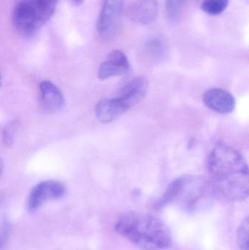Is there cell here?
<instances>
[{
    "label": "cell",
    "instance_id": "cell-1",
    "mask_svg": "<svg viewBox=\"0 0 249 250\" xmlns=\"http://www.w3.org/2000/svg\"><path fill=\"white\" fill-rule=\"evenodd\" d=\"M207 166L225 199L240 202L248 198L249 167L241 153L226 144H216L209 154Z\"/></svg>",
    "mask_w": 249,
    "mask_h": 250
},
{
    "label": "cell",
    "instance_id": "cell-2",
    "mask_svg": "<svg viewBox=\"0 0 249 250\" xmlns=\"http://www.w3.org/2000/svg\"><path fill=\"white\" fill-rule=\"evenodd\" d=\"M118 234L142 250H165L172 245V235L160 219L143 213L128 212L115 225Z\"/></svg>",
    "mask_w": 249,
    "mask_h": 250
},
{
    "label": "cell",
    "instance_id": "cell-3",
    "mask_svg": "<svg viewBox=\"0 0 249 250\" xmlns=\"http://www.w3.org/2000/svg\"><path fill=\"white\" fill-rule=\"evenodd\" d=\"M58 0H20L15 6L12 20L22 35L35 34L51 17Z\"/></svg>",
    "mask_w": 249,
    "mask_h": 250
},
{
    "label": "cell",
    "instance_id": "cell-4",
    "mask_svg": "<svg viewBox=\"0 0 249 250\" xmlns=\"http://www.w3.org/2000/svg\"><path fill=\"white\" fill-rule=\"evenodd\" d=\"M124 7V0H103L96 23V29L101 38L110 39L118 29Z\"/></svg>",
    "mask_w": 249,
    "mask_h": 250
},
{
    "label": "cell",
    "instance_id": "cell-5",
    "mask_svg": "<svg viewBox=\"0 0 249 250\" xmlns=\"http://www.w3.org/2000/svg\"><path fill=\"white\" fill-rule=\"evenodd\" d=\"M66 193V188L57 181H45L35 185L26 201V208L29 212L38 211L47 201L62 198Z\"/></svg>",
    "mask_w": 249,
    "mask_h": 250
},
{
    "label": "cell",
    "instance_id": "cell-6",
    "mask_svg": "<svg viewBox=\"0 0 249 250\" xmlns=\"http://www.w3.org/2000/svg\"><path fill=\"white\" fill-rule=\"evenodd\" d=\"M203 101L206 107L218 114H230L235 108L233 95L219 88H213L206 91L203 95Z\"/></svg>",
    "mask_w": 249,
    "mask_h": 250
},
{
    "label": "cell",
    "instance_id": "cell-7",
    "mask_svg": "<svg viewBox=\"0 0 249 250\" xmlns=\"http://www.w3.org/2000/svg\"><path fill=\"white\" fill-rule=\"evenodd\" d=\"M130 62L125 54L119 50L111 51L106 60L102 63L98 77L101 80H106L114 76H124L130 70Z\"/></svg>",
    "mask_w": 249,
    "mask_h": 250
},
{
    "label": "cell",
    "instance_id": "cell-8",
    "mask_svg": "<svg viewBox=\"0 0 249 250\" xmlns=\"http://www.w3.org/2000/svg\"><path fill=\"white\" fill-rule=\"evenodd\" d=\"M149 82L146 78L139 76L129 82L120 92L118 98L128 110L143 101L147 94Z\"/></svg>",
    "mask_w": 249,
    "mask_h": 250
},
{
    "label": "cell",
    "instance_id": "cell-9",
    "mask_svg": "<svg viewBox=\"0 0 249 250\" xmlns=\"http://www.w3.org/2000/svg\"><path fill=\"white\" fill-rule=\"evenodd\" d=\"M159 5L156 0H136L129 9L133 21L142 25L153 23L158 16Z\"/></svg>",
    "mask_w": 249,
    "mask_h": 250
},
{
    "label": "cell",
    "instance_id": "cell-10",
    "mask_svg": "<svg viewBox=\"0 0 249 250\" xmlns=\"http://www.w3.org/2000/svg\"><path fill=\"white\" fill-rule=\"evenodd\" d=\"M39 103L46 112H57L64 105V97L54 83L49 81H43L39 84Z\"/></svg>",
    "mask_w": 249,
    "mask_h": 250
},
{
    "label": "cell",
    "instance_id": "cell-11",
    "mask_svg": "<svg viewBox=\"0 0 249 250\" xmlns=\"http://www.w3.org/2000/svg\"><path fill=\"white\" fill-rule=\"evenodd\" d=\"M127 110L124 103L117 97L99 101L95 107V114L99 122L107 124L121 117Z\"/></svg>",
    "mask_w": 249,
    "mask_h": 250
},
{
    "label": "cell",
    "instance_id": "cell-12",
    "mask_svg": "<svg viewBox=\"0 0 249 250\" xmlns=\"http://www.w3.org/2000/svg\"><path fill=\"white\" fill-rule=\"evenodd\" d=\"M168 46L159 37H152L145 41L140 49V56L146 64H156L166 57Z\"/></svg>",
    "mask_w": 249,
    "mask_h": 250
},
{
    "label": "cell",
    "instance_id": "cell-13",
    "mask_svg": "<svg viewBox=\"0 0 249 250\" xmlns=\"http://www.w3.org/2000/svg\"><path fill=\"white\" fill-rule=\"evenodd\" d=\"M190 182V178L184 176V177L178 178L171 182L167 188L165 193L156 202L154 203L153 208L156 210L162 209L169 204L175 202L184 193Z\"/></svg>",
    "mask_w": 249,
    "mask_h": 250
},
{
    "label": "cell",
    "instance_id": "cell-14",
    "mask_svg": "<svg viewBox=\"0 0 249 250\" xmlns=\"http://www.w3.org/2000/svg\"><path fill=\"white\" fill-rule=\"evenodd\" d=\"M230 0H204L201 9L211 16H217L225 12L229 6Z\"/></svg>",
    "mask_w": 249,
    "mask_h": 250
},
{
    "label": "cell",
    "instance_id": "cell-15",
    "mask_svg": "<svg viewBox=\"0 0 249 250\" xmlns=\"http://www.w3.org/2000/svg\"><path fill=\"white\" fill-rule=\"evenodd\" d=\"M188 0H166L165 11L167 16L171 21H175L179 19Z\"/></svg>",
    "mask_w": 249,
    "mask_h": 250
},
{
    "label": "cell",
    "instance_id": "cell-16",
    "mask_svg": "<svg viewBox=\"0 0 249 250\" xmlns=\"http://www.w3.org/2000/svg\"><path fill=\"white\" fill-rule=\"evenodd\" d=\"M249 220L247 217L241 222L238 230L237 240L241 250H249Z\"/></svg>",
    "mask_w": 249,
    "mask_h": 250
},
{
    "label": "cell",
    "instance_id": "cell-17",
    "mask_svg": "<svg viewBox=\"0 0 249 250\" xmlns=\"http://www.w3.org/2000/svg\"><path fill=\"white\" fill-rule=\"evenodd\" d=\"M18 124L16 122L10 123L6 126L4 130V141L7 145L11 144L13 142L15 135L17 130Z\"/></svg>",
    "mask_w": 249,
    "mask_h": 250
},
{
    "label": "cell",
    "instance_id": "cell-18",
    "mask_svg": "<svg viewBox=\"0 0 249 250\" xmlns=\"http://www.w3.org/2000/svg\"><path fill=\"white\" fill-rule=\"evenodd\" d=\"M10 227L8 223H4L0 226V250L4 249L10 236Z\"/></svg>",
    "mask_w": 249,
    "mask_h": 250
},
{
    "label": "cell",
    "instance_id": "cell-19",
    "mask_svg": "<svg viewBox=\"0 0 249 250\" xmlns=\"http://www.w3.org/2000/svg\"><path fill=\"white\" fill-rule=\"evenodd\" d=\"M3 169H4V165H3L2 160L0 157V178H1V175H2Z\"/></svg>",
    "mask_w": 249,
    "mask_h": 250
},
{
    "label": "cell",
    "instance_id": "cell-20",
    "mask_svg": "<svg viewBox=\"0 0 249 250\" xmlns=\"http://www.w3.org/2000/svg\"><path fill=\"white\" fill-rule=\"evenodd\" d=\"M73 2H74L75 4H80L83 0H72Z\"/></svg>",
    "mask_w": 249,
    "mask_h": 250
},
{
    "label": "cell",
    "instance_id": "cell-21",
    "mask_svg": "<svg viewBox=\"0 0 249 250\" xmlns=\"http://www.w3.org/2000/svg\"><path fill=\"white\" fill-rule=\"evenodd\" d=\"M0 86H1V76H0Z\"/></svg>",
    "mask_w": 249,
    "mask_h": 250
}]
</instances>
